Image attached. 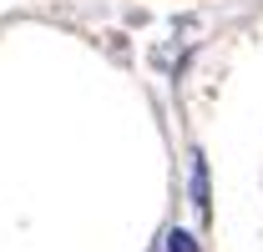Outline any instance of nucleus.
<instances>
[{
  "mask_svg": "<svg viewBox=\"0 0 263 252\" xmlns=\"http://www.w3.org/2000/svg\"><path fill=\"white\" fill-rule=\"evenodd\" d=\"M187 187H193V207H197V217L208 222V217H213V177H208V157H202V152H193Z\"/></svg>",
  "mask_w": 263,
  "mask_h": 252,
  "instance_id": "f257e3e1",
  "label": "nucleus"
},
{
  "mask_svg": "<svg viewBox=\"0 0 263 252\" xmlns=\"http://www.w3.org/2000/svg\"><path fill=\"white\" fill-rule=\"evenodd\" d=\"M167 252H202V247H197V237H193V232L172 227V232H167Z\"/></svg>",
  "mask_w": 263,
  "mask_h": 252,
  "instance_id": "f03ea898",
  "label": "nucleus"
}]
</instances>
